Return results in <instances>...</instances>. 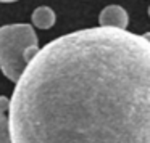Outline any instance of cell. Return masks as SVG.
Masks as SVG:
<instances>
[{
  "mask_svg": "<svg viewBox=\"0 0 150 143\" xmlns=\"http://www.w3.org/2000/svg\"><path fill=\"white\" fill-rule=\"evenodd\" d=\"M11 143H150V42L87 27L44 45L10 98Z\"/></svg>",
  "mask_w": 150,
  "mask_h": 143,
  "instance_id": "6da1fadb",
  "label": "cell"
},
{
  "mask_svg": "<svg viewBox=\"0 0 150 143\" xmlns=\"http://www.w3.org/2000/svg\"><path fill=\"white\" fill-rule=\"evenodd\" d=\"M2 4H11V2H16V0H0Z\"/></svg>",
  "mask_w": 150,
  "mask_h": 143,
  "instance_id": "52a82bcc",
  "label": "cell"
},
{
  "mask_svg": "<svg viewBox=\"0 0 150 143\" xmlns=\"http://www.w3.org/2000/svg\"><path fill=\"white\" fill-rule=\"evenodd\" d=\"M0 143H11L10 137V121L5 113L0 111Z\"/></svg>",
  "mask_w": 150,
  "mask_h": 143,
  "instance_id": "5b68a950",
  "label": "cell"
},
{
  "mask_svg": "<svg viewBox=\"0 0 150 143\" xmlns=\"http://www.w3.org/2000/svg\"><path fill=\"white\" fill-rule=\"evenodd\" d=\"M144 37H145V39L150 42V32H145V34H144Z\"/></svg>",
  "mask_w": 150,
  "mask_h": 143,
  "instance_id": "ba28073f",
  "label": "cell"
},
{
  "mask_svg": "<svg viewBox=\"0 0 150 143\" xmlns=\"http://www.w3.org/2000/svg\"><path fill=\"white\" fill-rule=\"evenodd\" d=\"M98 23L103 27H118V29H126L129 24L127 11L120 5H108L100 11Z\"/></svg>",
  "mask_w": 150,
  "mask_h": 143,
  "instance_id": "3957f363",
  "label": "cell"
},
{
  "mask_svg": "<svg viewBox=\"0 0 150 143\" xmlns=\"http://www.w3.org/2000/svg\"><path fill=\"white\" fill-rule=\"evenodd\" d=\"M31 18H33L34 27H39V29H50L55 24V20H57L55 11L50 7H37L33 11Z\"/></svg>",
  "mask_w": 150,
  "mask_h": 143,
  "instance_id": "277c9868",
  "label": "cell"
},
{
  "mask_svg": "<svg viewBox=\"0 0 150 143\" xmlns=\"http://www.w3.org/2000/svg\"><path fill=\"white\" fill-rule=\"evenodd\" d=\"M8 109H10V100L7 97H0V111L7 113Z\"/></svg>",
  "mask_w": 150,
  "mask_h": 143,
  "instance_id": "8992f818",
  "label": "cell"
},
{
  "mask_svg": "<svg viewBox=\"0 0 150 143\" xmlns=\"http://www.w3.org/2000/svg\"><path fill=\"white\" fill-rule=\"evenodd\" d=\"M39 50L36 31L31 24L16 23L0 27V69L11 82H18Z\"/></svg>",
  "mask_w": 150,
  "mask_h": 143,
  "instance_id": "7a4b0ae2",
  "label": "cell"
},
{
  "mask_svg": "<svg viewBox=\"0 0 150 143\" xmlns=\"http://www.w3.org/2000/svg\"><path fill=\"white\" fill-rule=\"evenodd\" d=\"M149 16H150V7H149Z\"/></svg>",
  "mask_w": 150,
  "mask_h": 143,
  "instance_id": "9c48e42d",
  "label": "cell"
}]
</instances>
